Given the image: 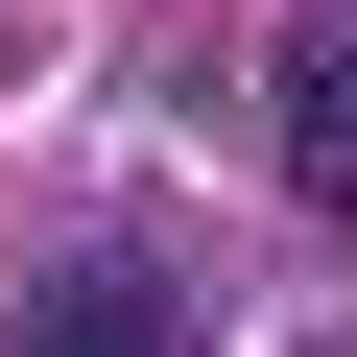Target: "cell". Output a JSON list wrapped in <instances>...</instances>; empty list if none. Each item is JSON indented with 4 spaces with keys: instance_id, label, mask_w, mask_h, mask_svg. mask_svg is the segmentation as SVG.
<instances>
[{
    "instance_id": "1",
    "label": "cell",
    "mask_w": 357,
    "mask_h": 357,
    "mask_svg": "<svg viewBox=\"0 0 357 357\" xmlns=\"http://www.w3.org/2000/svg\"><path fill=\"white\" fill-rule=\"evenodd\" d=\"M24 357H191V286L119 262V238H72V262L24 286Z\"/></svg>"
},
{
    "instance_id": "2",
    "label": "cell",
    "mask_w": 357,
    "mask_h": 357,
    "mask_svg": "<svg viewBox=\"0 0 357 357\" xmlns=\"http://www.w3.org/2000/svg\"><path fill=\"white\" fill-rule=\"evenodd\" d=\"M286 191H310V215H357V24H310V48H286Z\"/></svg>"
}]
</instances>
